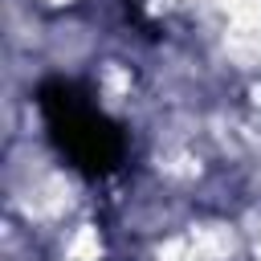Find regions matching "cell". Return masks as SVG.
<instances>
[{
	"mask_svg": "<svg viewBox=\"0 0 261 261\" xmlns=\"http://www.w3.org/2000/svg\"><path fill=\"white\" fill-rule=\"evenodd\" d=\"M37 106H41V118L49 126V139L53 147L69 159V167L86 171V175H110L122 159H126V139H122V126L110 122L82 86L65 82V77H53V82H41L37 90Z\"/></svg>",
	"mask_w": 261,
	"mask_h": 261,
	"instance_id": "1",
	"label": "cell"
}]
</instances>
